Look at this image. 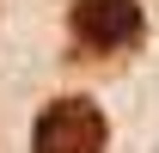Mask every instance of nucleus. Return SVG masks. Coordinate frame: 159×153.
I'll list each match as a JSON object with an SVG mask.
<instances>
[{
    "instance_id": "obj_1",
    "label": "nucleus",
    "mask_w": 159,
    "mask_h": 153,
    "mask_svg": "<svg viewBox=\"0 0 159 153\" xmlns=\"http://www.w3.org/2000/svg\"><path fill=\"white\" fill-rule=\"evenodd\" d=\"M67 31L92 55H122V49H135L147 37V19H141V0H74Z\"/></svg>"
},
{
    "instance_id": "obj_2",
    "label": "nucleus",
    "mask_w": 159,
    "mask_h": 153,
    "mask_svg": "<svg viewBox=\"0 0 159 153\" xmlns=\"http://www.w3.org/2000/svg\"><path fill=\"white\" fill-rule=\"evenodd\" d=\"M104 135H110V123L92 98H55L37 116L31 153H104Z\"/></svg>"
}]
</instances>
